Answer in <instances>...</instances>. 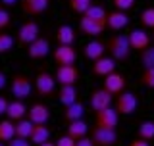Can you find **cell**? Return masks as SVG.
I'll list each match as a JSON object with an SVG mask.
<instances>
[{
  "mask_svg": "<svg viewBox=\"0 0 154 146\" xmlns=\"http://www.w3.org/2000/svg\"><path fill=\"white\" fill-rule=\"evenodd\" d=\"M106 50H108V56L114 58L116 62H127L131 56V44L127 35H112L108 38Z\"/></svg>",
  "mask_w": 154,
  "mask_h": 146,
  "instance_id": "6da1fadb",
  "label": "cell"
},
{
  "mask_svg": "<svg viewBox=\"0 0 154 146\" xmlns=\"http://www.w3.org/2000/svg\"><path fill=\"white\" fill-rule=\"evenodd\" d=\"M10 90L16 96V100H27L33 92V81L25 73H14L10 79Z\"/></svg>",
  "mask_w": 154,
  "mask_h": 146,
  "instance_id": "7a4b0ae2",
  "label": "cell"
},
{
  "mask_svg": "<svg viewBox=\"0 0 154 146\" xmlns=\"http://www.w3.org/2000/svg\"><path fill=\"white\" fill-rule=\"evenodd\" d=\"M33 83H35L37 94L42 96V98L52 96V94H54V90H56V77L52 75V73H48L46 69H41V71H38Z\"/></svg>",
  "mask_w": 154,
  "mask_h": 146,
  "instance_id": "3957f363",
  "label": "cell"
},
{
  "mask_svg": "<svg viewBox=\"0 0 154 146\" xmlns=\"http://www.w3.org/2000/svg\"><path fill=\"white\" fill-rule=\"evenodd\" d=\"M38 37H41V27H38V23L33 21V19H27V21L21 23L19 29H17V42L21 46H29L31 42H35Z\"/></svg>",
  "mask_w": 154,
  "mask_h": 146,
  "instance_id": "277c9868",
  "label": "cell"
},
{
  "mask_svg": "<svg viewBox=\"0 0 154 146\" xmlns=\"http://www.w3.org/2000/svg\"><path fill=\"white\" fill-rule=\"evenodd\" d=\"M137 106H139L137 96L129 90H123L122 94H118V98H116V111H118L119 115H131L133 111L137 110Z\"/></svg>",
  "mask_w": 154,
  "mask_h": 146,
  "instance_id": "5b68a950",
  "label": "cell"
},
{
  "mask_svg": "<svg viewBox=\"0 0 154 146\" xmlns=\"http://www.w3.org/2000/svg\"><path fill=\"white\" fill-rule=\"evenodd\" d=\"M52 58H54L56 65H75L77 50L73 46H67V44H58L52 50Z\"/></svg>",
  "mask_w": 154,
  "mask_h": 146,
  "instance_id": "8992f818",
  "label": "cell"
},
{
  "mask_svg": "<svg viewBox=\"0 0 154 146\" xmlns=\"http://www.w3.org/2000/svg\"><path fill=\"white\" fill-rule=\"evenodd\" d=\"M125 87H127V79H125V75H122V73H118V71L106 75L104 81H102V89L108 90L112 96L122 94V92L125 90Z\"/></svg>",
  "mask_w": 154,
  "mask_h": 146,
  "instance_id": "52a82bcc",
  "label": "cell"
},
{
  "mask_svg": "<svg viewBox=\"0 0 154 146\" xmlns=\"http://www.w3.org/2000/svg\"><path fill=\"white\" fill-rule=\"evenodd\" d=\"M118 123H119V114L116 111V108H106L102 111H96L94 115V127L116 129Z\"/></svg>",
  "mask_w": 154,
  "mask_h": 146,
  "instance_id": "ba28073f",
  "label": "cell"
},
{
  "mask_svg": "<svg viewBox=\"0 0 154 146\" xmlns=\"http://www.w3.org/2000/svg\"><path fill=\"white\" fill-rule=\"evenodd\" d=\"M94 146H116L118 142V133L116 129H102V127H94L93 135H91Z\"/></svg>",
  "mask_w": 154,
  "mask_h": 146,
  "instance_id": "9c48e42d",
  "label": "cell"
},
{
  "mask_svg": "<svg viewBox=\"0 0 154 146\" xmlns=\"http://www.w3.org/2000/svg\"><path fill=\"white\" fill-rule=\"evenodd\" d=\"M79 69H77L75 65H58L56 67V83H60L62 85H77V81H79Z\"/></svg>",
  "mask_w": 154,
  "mask_h": 146,
  "instance_id": "30bf717a",
  "label": "cell"
},
{
  "mask_svg": "<svg viewBox=\"0 0 154 146\" xmlns=\"http://www.w3.org/2000/svg\"><path fill=\"white\" fill-rule=\"evenodd\" d=\"M112 94H110L108 90H104V89H96L91 92V98H89V104H91V108L94 110V114L96 111H102L106 108H112Z\"/></svg>",
  "mask_w": 154,
  "mask_h": 146,
  "instance_id": "8fae6325",
  "label": "cell"
},
{
  "mask_svg": "<svg viewBox=\"0 0 154 146\" xmlns=\"http://www.w3.org/2000/svg\"><path fill=\"white\" fill-rule=\"evenodd\" d=\"M27 119L31 121L33 125H46L48 119H50V108H48L46 104L37 102V104H33L31 108L27 110Z\"/></svg>",
  "mask_w": 154,
  "mask_h": 146,
  "instance_id": "7c38bea8",
  "label": "cell"
},
{
  "mask_svg": "<svg viewBox=\"0 0 154 146\" xmlns=\"http://www.w3.org/2000/svg\"><path fill=\"white\" fill-rule=\"evenodd\" d=\"M79 31L83 33L85 37H89V38H98L106 31V23L93 21V19H89V17L83 16L79 19Z\"/></svg>",
  "mask_w": 154,
  "mask_h": 146,
  "instance_id": "4fadbf2b",
  "label": "cell"
},
{
  "mask_svg": "<svg viewBox=\"0 0 154 146\" xmlns=\"http://www.w3.org/2000/svg\"><path fill=\"white\" fill-rule=\"evenodd\" d=\"M50 41L45 37H38L35 42H31V44L27 46V56L31 58V60H42V58H46L50 54Z\"/></svg>",
  "mask_w": 154,
  "mask_h": 146,
  "instance_id": "5bb4252c",
  "label": "cell"
},
{
  "mask_svg": "<svg viewBox=\"0 0 154 146\" xmlns=\"http://www.w3.org/2000/svg\"><path fill=\"white\" fill-rule=\"evenodd\" d=\"M83 56L91 62H96L100 60L102 56H106V44L98 38H91L89 42L83 46Z\"/></svg>",
  "mask_w": 154,
  "mask_h": 146,
  "instance_id": "9a60e30c",
  "label": "cell"
},
{
  "mask_svg": "<svg viewBox=\"0 0 154 146\" xmlns=\"http://www.w3.org/2000/svg\"><path fill=\"white\" fill-rule=\"evenodd\" d=\"M127 38H129V44H131V50L143 52L144 48L150 46V35H148L144 29H133L127 35Z\"/></svg>",
  "mask_w": 154,
  "mask_h": 146,
  "instance_id": "2e32d148",
  "label": "cell"
},
{
  "mask_svg": "<svg viewBox=\"0 0 154 146\" xmlns=\"http://www.w3.org/2000/svg\"><path fill=\"white\" fill-rule=\"evenodd\" d=\"M48 6H50V0H21V10L25 16H41L45 14Z\"/></svg>",
  "mask_w": 154,
  "mask_h": 146,
  "instance_id": "e0dca14e",
  "label": "cell"
},
{
  "mask_svg": "<svg viewBox=\"0 0 154 146\" xmlns=\"http://www.w3.org/2000/svg\"><path fill=\"white\" fill-rule=\"evenodd\" d=\"M116 64H118V62H116L114 58L102 56L100 60L93 62V73H94V75H98V77H106V75H110V73L116 71V67H118Z\"/></svg>",
  "mask_w": 154,
  "mask_h": 146,
  "instance_id": "ac0fdd59",
  "label": "cell"
},
{
  "mask_svg": "<svg viewBox=\"0 0 154 146\" xmlns=\"http://www.w3.org/2000/svg\"><path fill=\"white\" fill-rule=\"evenodd\" d=\"M129 23V16L125 12H110L108 14V19H106V29H112V31H122L123 27H127Z\"/></svg>",
  "mask_w": 154,
  "mask_h": 146,
  "instance_id": "d6986e66",
  "label": "cell"
},
{
  "mask_svg": "<svg viewBox=\"0 0 154 146\" xmlns=\"http://www.w3.org/2000/svg\"><path fill=\"white\" fill-rule=\"evenodd\" d=\"M27 106H25V102L23 100H12L8 104V111H6V117L10 121H21V119H25V115H27Z\"/></svg>",
  "mask_w": 154,
  "mask_h": 146,
  "instance_id": "ffe728a7",
  "label": "cell"
},
{
  "mask_svg": "<svg viewBox=\"0 0 154 146\" xmlns=\"http://www.w3.org/2000/svg\"><path fill=\"white\" fill-rule=\"evenodd\" d=\"M77 96H79V92H77L75 85H62L60 90H58V100H60V104L64 106V108L75 104V102L79 100Z\"/></svg>",
  "mask_w": 154,
  "mask_h": 146,
  "instance_id": "44dd1931",
  "label": "cell"
},
{
  "mask_svg": "<svg viewBox=\"0 0 154 146\" xmlns=\"http://www.w3.org/2000/svg\"><path fill=\"white\" fill-rule=\"evenodd\" d=\"M87 133H89V125H87V121L79 119V121H69L66 127V135L67 137H71L73 140H79L87 137Z\"/></svg>",
  "mask_w": 154,
  "mask_h": 146,
  "instance_id": "7402d4cb",
  "label": "cell"
},
{
  "mask_svg": "<svg viewBox=\"0 0 154 146\" xmlns=\"http://www.w3.org/2000/svg\"><path fill=\"white\" fill-rule=\"evenodd\" d=\"M75 38H77V33H75V29L71 27V25H60V27L56 29V41H58V44L73 46Z\"/></svg>",
  "mask_w": 154,
  "mask_h": 146,
  "instance_id": "603a6c76",
  "label": "cell"
},
{
  "mask_svg": "<svg viewBox=\"0 0 154 146\" xmlns=\"http://www.w3.org/2000/svg\"><path fill=\"white\" fill-rule=\"evenodd\" d=\"M29 140H31V144L41 146L42 142L50 140V129H48L46 125H35V127H33L31 137H29Z\"/></svg>",
  "mask_w": 154,
  "mask_h": 146,
  "instance_id": "cb8c5ba5",
  "label": "cell"
},
{
  "mask_svg": "<svg viewBox=\"0 0 154 146\" xmlns=\"http://www.w3.org/2000/svg\"><path fill=\"white\" fill-rule=\"evenodd\" d=\"M83 115H85V106H83V102H79V100H77L75 104L67 106L66 111H64V117H66L67 123H69V121H79V119H83Z\"/></svg>",
  "mask_w": 154,
  "mask_h": 146,
  "instance_id": "d4e9b609",
  "label": "cell"
},
{
  "mask_svg": "<svg viewBox=\"0 0 154 146\" xmlns=\"http://www.w3.org/2000/svg\"><path fill=\"white\" fill-rule=\"evenodd\" d=\"M12 138H16V123L10 119L0 121V142H10Z\"/></svg>",
  "mask_w": 154,
  "mask_h": 146,
  "instance_id": "484cf974",
  "label": "cell"
},
{
  "mask_svg": "<svg viewBox=\"0 0 154 146\" xmlns=\"http://www.w3.org/2000/svg\"><path fill=\"white\" fill-rule=\"evenodd\" d=\"M85 17L93 19V21H100V23H106V19H108V12H106L104 6H96V4H93L87 12L83 14Z\"/></svg>",
  "mask_w": 154,
  "mask_h": 146,
  "instance_id": "4316f807",
  "label": "cell"
},
{
  "mask_svg": "<svg viewBox=\"0 0 154 146\" xmlns=\"http://www.w3.org/2000/svg\"><path fill=\"white\" fill-rule=\"evenodd\" d=\"M137 138H143L146 142L154 140V121H143L137 129Z\"/></svg>",
  "mask_w": 154,
  "mask_h": 146,
  "instance_id": "83f0119b",
  "label": "cell"
},
{
  "mask_svg": "<svg viewBox=\"0 0 154 146\" xmlns=\"http://www.w3.org/2000/svg\"><path fill=\"white\" fill-rule=\"evenodd\" d=\"M33 127H35V125H33L27 117L21 119V121H16V137L29 138V137H31V133H33Z\"/></svg>",
  "mask_w": 154,
  "mask_h": 146,
  "instance_id": "f1b7e54d",
  "label": "cell"
},
{
  "mask_svg": "<svg viewBox=\"0 0 154 146\" xmlns=\"http://www.w3.org/2000/svg\"><path fill=\"white\" fill-rule=\"evenodd\" d=\"M67 4H69V10L73 14H81L83 16L87 10L93 6V0H69Z\"/></svg>",
  "mask_w": 154,
  "mask_h": 146,
  "instance_id": "f546056e",
  "label": "cell"
},
{
  "mask_svg": "<svg viewBox=\"0 0 154 146\" xmlns=\"http://www.w3.org/2000/svg\"><path fill=\"white\" fill-rule=\"evenodd\" d=\"M139 83L143 87H146V89H154V67H143Z\"/></svg>",
  "mask_w": 154,
  "mask_h": 146,
  "instance_id": "4dcf8cb0",
  "label": "cell"
},
{
  "mask_svg": "<svg viewBox=\"0 0 154 146\" xmlns=\"http://www.w3.org/2000/svg\"><path fill=\"white\" fill-rule=\"evenodd\" d=\"M14 44H16V38L10 35V33H2V31H0V54L10 52L14 48Z\"/></svg>",
  "mask_w": 154,
  "mask_h": 146,
  "instance_id": "1f68e13d",
  "label": "cell"
},
{
  "mask_svg": "<svg viewBox=\"0 0 154 146\" xmlns=\"http://www.w3.org/2000/svg\"><path fill=\"white\" fill-rule=\"evenodd\" d=\"M141 64L143 67H154V44H150L141 52Z\"/></svg>",
  "mask_w": 154,
  "mask_h": 146,
  "instance_id": "d6a6232c",
  "label": "cell"
},
{
  "mask_svg": "<svg viewBox=\"0 0 154 146\" xmlns=\"http://www.w3.org/2000/svg\"><path fill=\"white\" fill-rule=\"evenodd\" d=\"M141 23H143L144 27H148V29H154V6L143 10V14H141Z\"/></svg>",
  "mask_w": 154,
  "mask_h": 146,
  "instance_id": "836d02e7",
  "label": "cell"
},
{
  "mask_svg": "<svg viewBox=\"0 0 154 146\" xmlns=\"http://www.w3.org/2000/svg\"><path fill=\"white\" fill-rule=\"evenodd\" d=\"M112 4H114V8L118 10V12H125V14H127L129 10L135 6V0H112Z\"/></svg>",
  "mask_w": 154,
  "mask_h": 146,
  "instance_id": "e575fe53",
  "label": "cell"
},
{
  "mask_svg": "<svg viewBox=\"0 0 154 146\" xmlns=\"http://www.w3.org/2000/svg\"><path fill=\"white\" fill-rule=\"evenodd\" d=\"M10 21H12L10 12H8L6 8H0V31H4V29L10 25Z\"/></svg>",
  "mask_w": 154,
  "mask_h": 146,
  "instance_id": "d590c367",
  "label": "cell"
},
{
  "mask_svg": "<svg viewBox=\"0 0 154 146\" xmlns=\"http://www.w3.org/2000/svg\"><path fill=\"white\" fill-rule=\"evenodd\" d=\"M56 146H75V140L67 135H62V137L56 138Z\"/></svg>",
  "mask_w": 154,
  "mask_h": 146,
  "instance_id": "8d00e7d4",
  "label": "cell"
},
{
  "mask_svg": "<svg viewBox=\"0 0 154 146\" xmlns=\"http://www.w3.org/2000/svg\"><path fill=\"white\" fill-rule=\"evenodd\" d=\"M8 146H33V144H31V140H29V138H19V137H16V138H12L8 142Z\"/></svg>",
  "mask_w": 154,
  "mask_h": 146,
  "instance_id": "74e56055",
  "label": "cell"
},
{
  "mask_svg": "<svg viewBox=\"0 0 154 146\" xmlns=\"http://www.w3.org/2000/svg\"><path fill=\"white\" fill-rule=\"evenodd\" d=\"M8 104H10V100L6 98V96H0V115H6Z\"/></svg>",
  "mask_w": 154,
  "mask_h": 146,
  "instance_id": "f35d334b",
  "label": "cell"
},
{
  "mask_svg": "<svg viewBox=\"0 0 154 146\" xmlns=\"http://www.w3.org/2000/svg\"><path fill=\"white\" fill-rule=\"evenodd\" d=\"M75 146H94L93 140H91V137H83L79 140H75Z\"/></svg>",
  "mask_w": 154,
  "mask_h": 146,
  "instance_id": "ab89813d",
  "label": "cell"
},
{
  "mask_svg": "<svg viewBox=\"0 0 154 146\" xmlns=\"http://www.w3.org/2000/svg\"><path fill=\"white\" fill-rule=\"evenodd\" d=\"M129 146H150V142H146V140H143V138H133L131 142H129Z\"/></svg>",
  "mask_w": 154,
  "mask_h": 146,
  "instance_id": "60d3db41",
  "label": "cell"
},
{
  "mask_svg": "<svg viewBox=\"0 0 154 146\" xmlns=\"http://www.w3.org/2000/svg\"><path fill=\"white\" fill-rule=\"evenodd\" d=\"M17 2H21V0H0V4H2L4 8H12V6H16Z\"/></svg>",
  "mask_w": 154,
  "mask_h": 146,
  "instance_id": "b9f144b4",
  "label": "cell"
},
{
  "mask_svg": "<svg viewBox=\"0 0 154 146\" xmlns=\"http://www.w3.org/2000/svg\"><path fill=\"white\" fill-rule=\"evenodd\" d=\"M6 85H8V77H6V73H4V71H0V90H2Z\"/></svg>",
  "mask_w": 154,
  "mask_h": 146,
  "instance_id": "7bdbcfd3",
  "label": "cell"
},
{
  "mask_svg": "<svg viewBox=\"0 0 154 146\" xmlns=\"http://www.w3.org/2000/svg\"><path fill=\"white\" fill-rule=\"evenodd\" d=\"M41 146H56V142H52V140H46V142H42Z\"/></svg>",
  "mask_w": 154,
  "mask_h": 146,
  "instance_id": "ee69618b",
  "label": "cell"
},
{
  "mask_svg": "<svg viewBox=\"0 0 154 146\" xmlns=\"http://www.w3.org/2000/svg\"><path fill=\"white\" fill-rule=\"evenodd\" d=\"M0 146H4V144H2V142H0Z\"/></svg>",
  "mask_w": 154,
  "mask_h": 146,
  "instance_id": "f6af8a7d",
  "label": "cell"
}]
</instances>
